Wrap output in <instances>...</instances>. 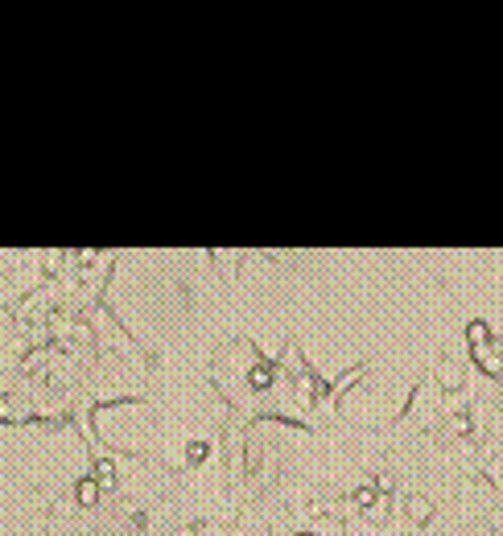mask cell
<instances>
[{
	"mask_svg": "<svg viewBox=\"0 0 503 536\" xmlns=\"http://www.w3.org/2000/svg\"><path fill=\"white\" fill-rule=\"evenodd\" d=\"M408 508H412V520H425V515H429V503H421V499H412Z\"/></svg>",
	"mask_w": 503,
	"mask_h": 536,
	"instance_id": "obj_1",
	"label": "cell"
},
{
	"mask_svg": "<svg viewBox=\"0 0 503 536\" xmlns=\"http://www.w3.org/2000/svg\"><path fill=\"white\" fill-rule=\"evenodd\" d=\"M207 458V445H190V462H202Z\"/></svg>",
	"mask_w": 503,
	"mask_h": 536,
	"instance_id": "obj_2",
	"label": "cell"
}]
</instances>
